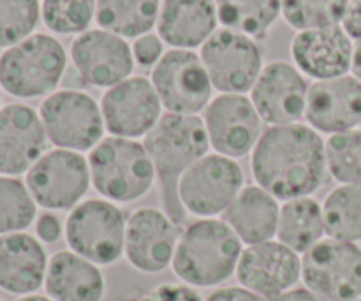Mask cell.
<instances>
[{"label":"cell","instance_id":"42","mask_svg":"<svg viewBox=\"0 0 361 301\" xmlns=\"http://www.w3.org/2000/svg\"><path fill=\"white\" fill-rule=\"evenodd\" d=\"M16 301H53V300L49 298L48 295H37V293H34V295L20 296Z\"/></svg>","mask_w":361,"mask_h":301},{"label":"cell","instance_id":"40","mask_svg":"<svg viewBox=\"0 0 361 301\" xmlns=\"http://www.w3.org/2000/svg\"><path fill=\"white\" fill-rule=\"evenodd\" d=\"M270 301H326V300L317 296L316 293L309 291L307 288H293L289 289V291H286L284 295L277 296V298Z\"/></svg>","mask_w":361,"mask_h":301},{"label":"cell","instance_id":"1","mask_svg":"<svg viewBox=\"0 0 361 301\" xmlns=\"http://www.w3.org/2000/svg\"><path fill=\"white\" fill-rule=\"evenodd\" d=\"M250 169L275 199L312 196L328 173L324 140L303 123L270 125L254 147Z\"/></svg>","mask_w":361,"mask_h":301},{"label":"cell","instance_id":"31","mask_svg":"<svg viewBox=\"0 0 361 301\" xmlns=\"http://www.w3.org/2000/svg\"><path fill=\"white\" fill-rule=\"evenodd\" d=\"M324 148L331 178L342 185H361V129L331 134Z\"/></svg>","mask_w":361,"mask_h":301},{"label":"cell","instance_id":"33","mask_svg":"<svg viewBox=\"0 0 361 301\" xmlns=\"http://www.w3.org/2000/svg\"><path fill=\"white\" fill-rule=\"evenodd\" d=\"M95 6L97 0H42V23L53 34L80 35L95 20Z\"/></svg>","mask_w":361,"mask_h":301},{"label":"cell","instance_id":"5","mask_svg":"<svg viewBox=\"0 0 361 301\" xmlns=\"http://www.w3.org/2000/svg\"><path fill=\"white\" fill-rule=\"evenodd\" d=\"M67 66L66 48L49 34H32L0 55V88L18 99L56 92Z\"/></svg>","mask_w":361,"mask_h":301},{"label":"cell","instance_id":"25","mask_svg":"<svg viewBox=\"0 0 361 301\" xmlns=\"http://www.w3.org/2000/svg\"><path fill=\"white\" fill-rule=\"evenodd\" d=\"M279 215V199L263 187L247 185L222 214V221L247 247L274 240L277 236Z\"/></svg>","mask_w":361,"mask_h":301},{"label":"cell","instance_id":"36","mask_svg":"<svg viewBox=\"0 0 361 301\" xmlns=\"http://www.w3.org/2000/svg\"><path fill=\"white\" fill-rule=\"evenodd\" d=\"M34 226L35 236L42 243H56L60 240V236L63 235L62 222H60V219L53 211H44V214L37 215Z\"/></svg>","mask_w":361,"mask_h":301},{"label":"cell","instance_id":"2","mask_svg":"<svg viewBox=\"0 0 361 301\" xmlns=\"http://www.w3.org/2000/svg\"><path fill=\"white\" fill-rule=\"evenodd\" d=\"M143 145L154 162L164 211L182 224L185 210L178 199L180 176L210 150L203 116L164 113Z\"/></svg>","mask_w":361,"mask_h":301},{"label":"cell","instance_id":"44","mask_svg":"<svg viewBox=\"0 0 361 301\" xmlns=\"http://www.w3.org/2000/svg\"><path fill=\"white\" fill-rule=\"evenodd\" d=\"M355 301H361V298L360 300H355Z\"/></svg>","mask_w":361,"mask_h":301},{"label":"cell","instance_id":"26","mask_svg":"<svg viewBox=\"0 0 361 301\" xmlns=\"http://www.w3.org/2000/svg\"><path fill=\"white\" fill-rule=\"evenodd\" d=\"M326 235L323 207L314 197H295L281 207L277 226V240L295 250L305 254Z\"/></svg>","mask_w":361,"mask_h":301},{"label":"cell","instance_id":"21","mask_svg":"<svg viewBox=\"0 0 361 301\" xmlns=\"http://www.w3.org/2000/svg\"><path fill=\"white\" fill-rule=\"evenodd\" d=\"M353 49L355 44L342 25L298 32L291 42L295 66L316 81L345 76L351 70Z\"/></svg>","mask_w":361,"mask_h":301},{"label":"cell","instance_id":"13","mask_svg":"<svg viewBox=\"0 0 361 301\" xmlns=\"http://www.w3.org/2000/svg\"><path fill=\"white\" fill-rule=\"evenodd\" d=\"M183 229L164 210L143 207L127 217V263L145 275H157L171 268Z\"/></svg>","mask_w":361,"mask_h":301},{"label":"cell","instance_id":"18","mask_svg":"<svg viewBox=\"0 0 361 301\" xmlns=\"http://www.w3.org/2000/svg\"><path fill=\"white\" fill-rule=\"evenodd\" d=\"M250 94L259 116L270 125H289L305 118L309 85L293 63L284 60L267 63Z\"/></svg>","mask_w":361,"mask_h":301},{"label":"cell","instance_id":"20","mask_svg":"<svg viewBox=\"0 0 361 301\" xmlns=\"http://www.w3.org/2000/svg\"><path fill=\"white\" fill-rule=\"evenodd\" d=\"M305 118L312 129L338 134L361 125V81L355 76H338L314 81L307 94Z\"/></svg>","mask_w":361,"mask_h":301},{"label":"cell","instance_id":"43","mask_svg":"<svg viewBox=\"0 0 361 301\" xmlns=\"http://www.w3.org/2000/svg\"><path fill=\"white\" fill-rule=\"evenodd\" d=\"M0 108H2V95H0Z\"/></svg>","mask_w":361,"mask_h":301},{"label":"cell","instance_id":"16","mask_svg":"<svg viewBox=\"0 0 361 301\" xmlns=\"http://www.w3.org/2000/svg\"><path fill=\"white\" fill-rule=\"evenodd\" d=\"M235 275L242 288L270 301L302 281V257L279 240L247 245Z\"/></svg>","mask_w":361,"mask_h":301},{"label":"cell","instance_id":"30","mask_svg":"<svg viewBox=\"0 0 361 301\" xmlns=\"http://www.w3.org/2000/svg\"><path fill=\"white\" fill-rule=\"evenodd\" d=\"M37 208L23 180L0 175V236L27 231L37 219Z\"/></svg>","mask_w":361,"mask_h":301},{"label":"cell","instance_id":"23","mask_svg":"<svg viewBox=\"0 0 361 301\" xmlns=\"http://www.w3.org/2000/svg\"><path fill=\"white\" fill-rule=\"evenodd\" d=\"M215 0H162L157 34L176 49L203 46L217 30Z\"/></svg>","mask_w":361,"mask_h":301},{"label":"cell","instance_id":"9","mask_svg":"<svg viewBox=\"0 0 361 301\" xmlns=\"http://www.w3.org/2000/svg\"><path fill=\"white\" fill-rule=\"evenodd\" d=\"M302 282L326 301L361 298V247L323 238L302 254Z\"/></svg>","mask_w":361,"mask_h":301},{"label":"cell","instance_id":"3","mask_svg":"<svg viewBox=\"0 0 361 301\" xmlns=\"http://www.w3.org/2000/svg\"><path fill=\"white\" fill-rule=\"evenodd\" d=\"M242 240L222 219H200L180 236L171 270L190 288H217L236 274Z\"/></svg>","mask_w":361,"mask_h":301},{"label":"cell","instance_id":"29","mask_svg":"<svg viewBox=\"0 0 361 301\" xmlns=\"http://www.w3.org/2000/svg\"><path fill=\"white\" fill-rule=\"evenodd\" d=\"M328 238L361 242V185H338L323 203Z\"/></svg>","mask_w":361,"mask_h":301},{"label":"cell","instance_id":"38","mask_svg":"<svg viewBox=\"0 0 361 301\" xmlns=\"http://www.w3.org/2000/svg\"><path fill=\"white\" fill-rule=\"evenodd\" d=\"M204 301H264L261 296L254 295L249 289L242 285H229V288H219L212 293Z\"/></svg>","mask_w":361,"mask_h":301},{"label":"cell","instance_id":"32","mask_svg":"<svg viewBox=\"0 0 361 301\" xmlns=\"http://www.w3.org/2000/svg\"><path fill=\"white\" fill-rule=\"evenodd\" d=\"M349 0H281V13L298 32L334 27L344 20Z\"/></svg>","mask_w":361,"mask_h":301},{"label":"cell","instance_id":"8","mask_svg":"<svg viewBox=\"0 0 361 301\" xmlns=\"http://www.w3.org/2000/svg\"><path fill=\"white\" fill-rule=\"evenodd\" d=\"M243 169L235 159L215 152L207 154L180 176V204L187 214L215 219L228 210L243 189Z\"/></svg>","mask_w":361,"mask_h":301},{"label":"cell","instance_id":"28","mask_svg":"<svg viewBox=\"0 0 361 301\" xmlns=\"http://www.w3.org/2000/svg\"><path fill=\"white\" fill-rule=\"evenodd\" d=\"M219 23L250 39H263L281 14V0H215Z\"/></svg>","mask_w":361,"mask_h":301},{"label":"cell","instance_id":"41","mask_svg":"<svg viewBox=\"0 0 361 301\" xmlns=\"http://www.w3.org/2000/svg\"><path fill=\"white\" fill-rule=\"evenodd\" d=\"M353 76L361 81V39L355 42V49H353V63H351Z\"/></svg>","mask_w":361,"mask_h":301},{"label":"cell","instance_id":"45","mask_svg":"<svg viewBox=\"0 0 361 301\" xmlns=\"http://www.w3.org/2000/svg\"><path fill=\"white\" fill-rule=\"evenodd\" d=\"M0 301H4V300H2V298H0Z\"/></svg>","mask_w":361,"mask_h":301},{"label":"cell","instance_id":"27","mask_svg":"<svg viewBox=\"0 0 361 301\" xmlns=\"http://www.w3.org/2000/svg\"><path fill=\"white\" fill-rule=\"evenodd\" d=\"M161 0H97L95 21L122 39H137L157 27Z\"/></svg>","mask_w":361,"mask_h":301},{"label":"cell","instance_id":"4","mask_svg":"<svg viewBox=\"0 0 361 301\" xmlns=\"http://www.w3.org/2000/svg\"><path fill=\"white\" fill-rule=\"evenodd\" d=\"M92 187L113 203H134L154 187L155 168L143 143L127 137H102L88 152Z\"/></svg>","mask_w":361,"mask_h":301},{"label":"cell","instance_id":"34","mask_svg":"<svg viewBox=\"0 0 361 301\" xmlns=\"http://www.w3.org/2000/svg\"><path fill=\"white\" fill-rule=\"evenodd\" d=\"M39 18V0H0V48L7 49L30 37Z\"/></svg>","mask_w":361,"mask_h":301},{"label":"cell","instance_id":"11","mask_svg":"<svg viewBox=\"0 0 361 301\" xmlns=\"http://www.w3.org/2000/svg\"><path fill=\"white\" fill-rule=\"evenodd\" d=\"M150 81L168 113L197 115L212 101L214 85L192 49H168L152 69Z\"/></svg>","mask_w":361,"mask_h":301},{"label":"cell","instance_id":"39","mask_svg":"<svg viewBox=\"0 0 361 301\" xmlns=\"http://www.w3.org/2000/svg\"><path fill=\"white\" fill-rule=\"evenodd\" d=\"M342 28L348 32L351 39H361V0H349L348 9H345Z\"/></svg>","mask_w":361,"mask_h":301},{"label":"cell","instance_id":"10","mask_svg":"<svg viewBox=\"0 0 361 301\" xmlns=\"http://www.w3.org/2000/svg\"><path fill=\"white\" fill-rule=\"evenodd\" d=\"M32 197L46 211L73 210L92 185L88 159L80 152L53 148L25 175Z\"/></svg>","mask_w":361,"mask_h":301},{"label":"cell","instance_id":"19","mask_svg":"<svg viewBox=\"0 0 361 301\" xmlns=\"http://www.w3.org/2000/svg\"><path fill=\"white\" fill-rule=\"evenodd\" d=\"M39 111L13 102L0 108V175H27L48 147Z\"/></svg>","mask_w":361,"mask_h":301},{"label":"cell","instance_id":"15","mask_svg":"<svg viewBox=\"0 0 361 301\" xmlns=\"http://www.w3.org/2000/svg\"><path fill=\"white\" fill-rule=\"evenodd\" d=\"M101 113L109 136L140 140L157 125L162 104L148 78L130 76L104 92Z\"/></svg>","mask_w":361,"mask_h":301},{"label":"cell","instance_id":"37","mask_svg":"<svg viewBox=\"0 0 361 301\" xmlns=\"http://www.w3.org/2000/svg\"><path fill=\"white\" fill-rule=\"evenodd\" d=\"M145 301H203L200 293L190 285H161L154 289Z\"/></svg>","mask_w":361,"mask_h":301},{"label":"cell","instance_id":"22","mask_svg":"<svg viewBox=\"0 0 361 301\" xmlns=\"http://www.w3.org/2000/svg\"><path fill=\"white\" fill-rule=\"evenodd\" d=\"M48 254L34 235L13 233L0 236V291L14 296L34 295L44 288Z\"/></svg>","mask_w":361,"mask_h":301},{"label":"cell","instance_id":"35","mask_svg":"<svg viewBox=\"0 0 361 301\" xmlns=\"http://www.w3.org/2000/svg\"><path fill=\"white\" fill-rule=\"evenodd\" d=\"M130 48H133L134 62L143 67H154L164 55V41L159 37V34H152V32L134 39V44Z\"/></svg>","mask_w":361,"mask_h":301},{"label":"cell","instance_id":"17","mask_svg":"<svg viewBox=\"0 0 361 301\" xmlns=\"http://www.w3.org/2000/svg\"><path fill=\"white\" fill-rule=\"evenodd\" d=\"M71 60L85 85L106 90L130 78L134 70L133 48L126 39L102 28L78 35L71 44Z\"/></svg>","mask_w":361,"mask_h":301},{"label":"cell","instance_id":"24","mask_svg":"<svg viewBox=\"0 0 361 301\" xmlns=\"http://www.w3.org/2000/svg\"><path fill=\"white\" fill-rule=\"evenodd\" d=\"M44 291L53 301H102L106 278L97 264L73 250H59L48 261Z\"/></svg>","mask_w":361,"mask_h":301},{"label":"cell","instance_id":"12","mask_svg":"<svg viewBox=\"0 0 361 301\" xmlns=\"http://www.w3.org/2000/svg\"><path fill=\"white\" fill-rule=\"evenodd\" d=\"M200 56L212 85L221 94L245 95L263 70V56L256 41L229 28L215 30L201 46Z\"/></svg>","mask_w":361,"mask_h":301},{"label":"cell","instance_id":"14","mask_svg":"<svg viewBox=\"0 0 361 301\" xmlns=\"http://www.w3.org/2000/svg\"><path fill=\"white\" fill-rule=\"evenodd\" d=\"M210 147L215 154L242 159L254 150L263 130V118L247 95L221 94L203 111Z\"/></svg>","mask_w":361,"mask_h":301},{"label":"cell","instance_id":"6","mask_svg":"<svg viewBox=\"0 0 361 301\" xmlns=\"http://www.w3.org/2000/svg\"><path fill=\"white\" fill-rule=\"evenodd\" d=\"M127 217L113 201L83 199L67 215L63 236L69 250L97 266H111L123 257Z\"/></svg>","mask_w":361,"mask_h":301},{"label":"cell","instance_id":"7","mask_svg":"<svg viewBox=\"0 0 361 301\" xmlns=\"http://www.w3.org/2000/svg\"><path fill=\"white\" fill-rule=\"evenodd\" d=\"M46 137L55 148L90 152L104 137L101 104L80 90H56L39 106Z\"/></svg>","mask_w":361,"mask_h":301}]
</instances>
